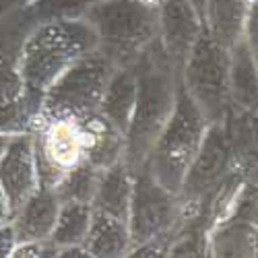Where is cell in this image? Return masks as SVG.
<instances>
[{"label": "cell", "instance_id": "cell-3", "mask_svg": "<svg viewBox=\"0 0 258 258\" xmlns=\"http://www.w3.org/2000/svg\"><path fill=\"white\" fill-rule=\"evenodd\" d=\"M205 120L207 116L188 91H180L174 110L151 149L149 163V174L169 192L182 188L188 165L195 159L205 137Z\"/></svg>", "mask_w": 258, "mask_h": 258}, {"label": "cell", "instance_id": "cell-17", "mask_svg": "<svg viewBox=\"0 0 258 258\" xmlns=\"http://www.w3.org/2000/svg\"><path fill=\"white\" fill-rule=\"evenodd\" d=\"M229 71H231L229 77L233 81L235 95H240V99L244 103H250L256 93V77H254V67H252V60H250V54L246 52V48H238L233 69H229Z\"/></svg>", "mask_w": 258, "mask_h": 258}, {"label": "cell", "instance_id": "cell-8", "mask_svg": "<svg viewBox=\"0 0 258 258\" xmlns=\"http://www.w3.org/2000/svg\"><path fill=\"white\" fill-rule=\"evenodd\" d=\"M0 188L11 211V217L37 190L33 145L27 137L9 141L0 155Z\"/></svg>", "mask_w": 258, "mask_h": 258}, {"label": "cell", "instance_id": "cell-9", "mask_svg": "<svg viewBox=\"0 0 258 258\" xmlns=\"http://www.w3.org/2000/svg\"><path fill=\"white\" fill-rule=\"evenodd\" d=\"M60 199L54 188H37L13 215L17 242H44L54 229Z\"/></svg>", "mask_w": 258, "mask_h": 258}, {"label": "cell", "instance_id": "cell-13", "mask_svg": "<svg viewBox=\"0 0 258 258\" xmlns=\"http://www.w3.org/2000/svg\"><path fill=\"white\" fill-rule=\"evenodd\" d=\"M135 99H137V75L133 71H120L112 75L101 97L99 110L101 116L114 128H118L122 135H126L128 124H131Z\"/></svg>", "mask_w": 258, "mask_h": 258}, {"label": "cell", "instance_id": "cell-18", "mask_svg": "<svg viewBox=\"0 0 258 258\" xmlns=\"http://www.w3.org/2000/svg\"><path fill=\"white\" fill-rule=\"evenodd\" d=\"M27 99L23 95L9 103H0V135L23 128L27 120Z\"/></svg>", "mask_w": 258, "mask_h": 258}, {"label": "cell", "instance_id": "cell-16", "mask_svg": "<svg viewBox=\"0 0 258 258\" xmlns=\"http://www.w3.org/2000/svg\"><path fill=\"white\" fill-rule=\"evenodd\" d=\"M99 178V169L93 167L87 161H81L75 167H71L60 184L54 188L60 203L64 201H77V203H89L93 201L95 195V186Z\"/></svg>", "mask_w": 258, "mask_h": 258}, {"label": "cell", "instance_id": "cell-15", "mask_svg": "<svg viewBox=\"0 0 258 258\" xmlns=\"http://www.w3.org/2000/svg\"><path fill=\"white\" fill-rule=\"evenodd\" d=\"M93 217V207L89 203L64 201L60 203L58 217L50 233L54 246H79L85 242Z\"/></svg>", "mask_w": 258, "mask_h": 258}, {"label": "cell", "instance_id": "cell-4", "mask_svg": "<svg viewBox=\"0 0 258 258\" xmlns=\"http://www.w3.org/2000/svg\"><path fill=\"white\" fill-rule=\"evenodd\" d=\"M89 21L107 60L135 58L159 29L157 9L139 0H114L95 7L89 13Z\"/></svg>", "mask_w": 258, "mask_h": 258}, {"label": "cell", "instance_id": "cell-14", "mask_svg": "<svg viewBox=\"0 0 258 258\" xmlns=\"http://www.w3.org/2000/svg\"><path fill=\"white\" fill-rule=\"evenodd\" d=\"M128 244H131V235H128L126 221L99 211L93 213L87 238L83 242L85 252L91 256H120L126 252Z\"/></svg>", "mask_w": 258, "mask_h": 258}, {"label": "cell", "instance_id": "cell-22", "mask_svg": "<svg viewBox=\"0 0 258 258\" xmlns=\"http://www.w3.org/2000/svg\"><path fill=\"white\" fill-rule=\"evenodd\" d=\"M7 143H9V139H7L5 135H0V155H3V151H5V147H7Z\"/></svg>", "mask_w": 258, "mask_h": 258}, {"label": "cell", "instance_id": "cell-19", "mask_svg": "<svg viewBox=\"0 0 258 258\" xmlns=\"http://www.w3.org/2000/svg\"><path fill=\"white\" fill-rule=\"evenodd\" d=\"M21 89H23V83H21L19 71H13L9 62L0 60V103L19 99Z\"/></svg>", "mask_w": 258, "mask_h": 258}, {"label": "cell", "instance_id": "cell-20", "mask_svg": "<svg viewBox=\"0 0 258 258\" xmlns=\"http://www.w3.org/2000/svg\"><path fill=\"white\" fill-rule=\"evenodd\" d=\"M15 246H17V238L13 225H3L0 227V256H11Z\"/></svg>", "mask_w": 258, "mask_h": 258}, {"label": "cell", "instance_id": "cell-1", "mask_svg": "<svg viewBox=\"0 0 258 258\" xmlns=\"http://www.w3.org/2000/svg\"><path fill=\"white\" fill-rule=\"evenodd\" d=\"M167 54H145L137 67V99L133 118L126 131V153L131 165H139L151 149L165 126L176 103L174 79L169 73Z\"/></svg>", "mask_w": 258, "mask_h": 258}, {"label": "cell", "instance_id": "cell-11", "mask_svg": "<svg viewBox=\"0 0 258 258\" xmlns=\"http://www.w3.org/2000/svg\"><path fill=\"white\" fill-rule=\"evenodd\" d=\"M225 157H227L225 139L219 131V126H213L209 133H205L195 159L188 165V171L182 182L186 192L197 197L203 195L211 184L217 182L225 165Z\"/></svg>", "mask_w": 258, "mask_h": 258}, {"label": "cell", "instance_id": "cell-10", "mask_svg": "<svg viewBox=\"0 0 258 258\" xmlns=\"http://www.w3.org/2000/svg\"><path fill=\"white\" fill-rule=\"evenodd\" d=\"M159 25L163 31L167 58L184 62L199 37L195 9L190 7L188 0H167L159 13Z\"/></svg>", "mask_w": 258, "mask_h": 258}, {"label": "cell", "instance_id": "cell-21", "mask_svg": "<svg viewBox=\"0 0 258 258\" xmlns=\"http://www.w3.org/2000/svg\"><path fill=\"white\" fill-rule=\"evenodd\" d=\"M11 219V211H9V205H7V199H5V192L0 188V227L5 225V221Z\"/></svg>", "mask_w": 258, "mask_h": 258}, {"label": "cell", "instance_id": "cell-6", "mask_svg": "<svg viewBox=\"0 0 258 258\" xmlns=\"http://www.w3.org/2000/svg\"><path fill=\"white\" fill-rule=\"evenodd\" d=\"M229 83V60L217 39H197L186 56L188 95L211 120L219 118Z\"/></svg>", "mask_w": 258, "mask_h": 258}, {"label": "cell", "instance_id": "cell-2", "mask_svg": "<svg viewBox=\"0 0 258 258\" xmlns=\"http://www.w3.org/2000/svg\"><path fill=\"white\" fill-rule=\"evenodd\" d=\"M95 31L83 23H60L39 29L25 44L19 77L29 95L46 91L71 64L95 44Z\"/></svg>", "mask_w": 258, "mask_h": 258}, {"label": "cell", "instance_id": "cell-12", "mask_svg": "<svg viewBox=\"0 0 258 258\" xmlns=\"http://www.w3.org/2000/svg\"><path fill=\"white\" fill-rule=\"evenodd\" d=\"M131 190H133V182L126 171V165L118 161L99 171L91 207L99 213L126 221L128 205H131Z\"/></svg>", "mask_w": 258, "mask_h": 258}, {"label": "cell", "instance_id": "cell-7", "mask_svg": "<svg viewBox=\"0 0 258 258\" xmlns=\"http://www.w3.org/2000/svg\"><path fill=\"white\" fill-rule=\"evenodd\" d=\"M174 192L163 188L149 171H141L133 182L128 205V235L135 244H149L171 225L174 219Z\"/></svg>", "mask_w": 258, "mask_h": 258}, {"label": "cell", "instance_id": "cell-5", "mask_svg": "<svg viewBox=\"0 0 258 258\" xmlns=\"http://www.w3.org/2000/svg\"><path fill=\"white\" fill-rule=\"evenodd\" d=\"M112 79V62L105 56H79L46 89L44 110L58 118L93 114Z\"/></svg>", "mask_w": 258, "mask_h": 258}]
</instances>
